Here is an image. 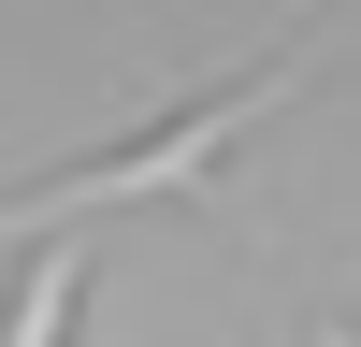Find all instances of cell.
<instances>
[{
	"label": "cell",
	"instance_id": "cell-1",
	"mask_svg": "<svg viewBox=\"0 0 361 347\" xmlns=\"http://www.w3.org/2000/svg\"><path fill=\"white\" fill-rule=\"evenodd\" d=\"M304 58H318V29H289L275 58H246L231 87H202V102H173L159 130H130V145H87V159H58V174H29V188H0V231H58V217H102V202H159V188H202V174L231 159V145L260 130V116L304 87Z\"/></svg>",
	"mask_w": 361,
	"mask_h": 347
},
{
	"label": "cell",
	"instance_id": "cell-2",
	"mask_svg": "<svg viewBox=\"0 0 361 347\" xmlns=\"http://www.w3.org/2000/svg\"><path fill=\"white\" fill-rule=\"evenodd\" d=\"M73 289H87V217H58V246H44V275L0 304V333H73Z\"/></svg>",
	"mask_w": 361,
	"mask_h": 347
}]
</instances>
